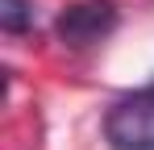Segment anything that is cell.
Wrapping results in <instances>:
<instances>
[{"instance_id": "3", "label": "cell", "mask_w": 154, "mask_h": 150, "mask_svg": "<svg viewBox=\"0 0 154 150\" xmlns=\"http://www.w3.org/2000/svg\"><path fill=\"white\" fill-rule=\"evenodd\" d=\"M0 29L4 33L33 29V0H0Z\"/></svg>"}, {"instance_id": "1", "label": "cell", "mask_w": 154, "mask_h": 150, "mask_svg": "<svg viewBox=\"0 0 154 150\" xmlns=\"http://www.w3.org/2000/svg\"><path fill=\"white\" fill-rule=\"evenodd\" d=\"M104 142L112 150H154V88L117 100L104 113Z\"/></svg>"}, {"instance_id": "2", "label": "cell", "mask_w": 154, "mask_h": 150, "mask_svg": "<svg viewBox=\"0 0 154 150\" xmlns=\"http://www.w3.org/2000/svg\"><path fill=\"white\" fill-rule=\"evenodd\" d=\"M117 21H121V13H117L112 0H79V4H67V8L58 13L54 29H58V42L83 50V46L104 42V38L117 29Z\"/></svg>"}]
</instances>
